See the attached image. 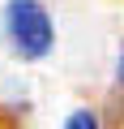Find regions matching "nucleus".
<instances>
[{"label":"nucleus","mask_w":124,"mask_h":129,"mask_svg":"<svg viewBox=\"0 0 124 129\" xmlns=\"http://www.w3.org/2000/svg\"><path fill=\"white\" fill-rule=\"evenodd\" d=\"M0 30H5V43L17 60H43L56 47V22L43 0H5Z\"/></svg>","instance_id":"f257e3e1"},{"label":"nucleus","mask_w":124,"mask_h":129,"mask_svg":"<svg viewBox=\"0 0 124 129\" xmlns=\"http://www.w3.org/2000/svg\"><path fill=\"white\" fill-rule=\"evenodd\" d=\"M64 129H103V125H98V116H94L90 108H77V112L64 116Z\"/></svg>","instance_id":"f03ea898"},{"label":"nucleus","mask_w":124,"mask_h":129,"mask_svg":"<svg viewBox=\"0 0 124 129\" xmlns=\"http://www.w3.org/2000/svg\"><path fill=\"white\" fill-rule=\"evenodd\" d=\"M115 82H120V90H124V52H120V64H115Z\"/></svg>","instance_id":"7ed1b4c3"}]
</instances>
